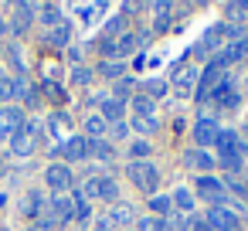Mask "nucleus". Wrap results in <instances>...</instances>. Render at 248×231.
I'll return each instance as SVG.
<instances>
[{"label": "nucleus", "instance_id": "22", "mask_svg": "<svg viewBox=\"0 0 248 231\" xmlns=\"http://www.w3.org/2000/svg\"><path fill=\"white\" fill-rule=\"evenodd\" d=\"M85 133H89L92 139H102V133H106V119H102V116H89V119H85Z\"/></svg>", "mask_w": 248, "mask_h": 231}, {"label": "nucleus", "instance_id": "33", "mask_svg": "<svg viewBox=\"0 0 248 231\" xmlns=\"http://www.w3.org/2000/svg\"><path fill=\"white\" fill-rule=\"evenodd\" d=\"M140 231H163V224H160L156 217H143V221H140Z\"/></svg>", "mask_w": 248, "mask_h": 231}, {"label": "nucleus", "instance_id": "39", "mask_svg": "<svg viewBox=\"0 0 248 231\" xmlns=\"http://www.w3.org/2000/svg\"><path fill=\"white\" fill-rule=\"evenodd\" d=\"M95 231H112V224H109V221H106V217H102V221H99V224H95Z\"/></svg>", "mask_w": 248, "mask_h": 231}, {"label": "nucleus", "instance_id": "14", "mask_svg": "<svg viewBox=\"0 0 248 231\" xmlns=\"http://www.w3.org/2000/svg\"><path fill=\"white\" fill-rule=\"evenodd\" d=\"M34 14H38L34 4H17V7H14V31H24V28L34 21Z\"/></svg>", "mask_w": 248, "mask_h": 231}, {"label": "nucleus", "instance_id": "27", "mask_svg": "<svg viewBox=\"0 0 248 231\" xmlns=\"http://www.w3.org/2000/svg\"><path fill=\"white\" fill-rule=\"evenodd\" d=\"M0 99H14V78L7 72H0Z\"/></svg>", "mask_w": 248, "mask_h": 231}, {"label": "nucleus", "instance_id": "35", "mask_svg": "<svg viewBox=\"0 0 248 231\" xmlns=\"http://www.w3.org/2000/svg\"><path fill=\"white\" fill-rule=\"evenodd\" d=\"M129 153H133L136 160H143V156L150 153V146H146V143H133V146H129Z\"/></svg>", "mask_w": 248, "mask_h": 231}, {"label": "nucleus", "instance_id": "37", "mask_svg": "<svg viewBox=\"0 0 248 231\" xmlns=\"http://www.w3.org/2000/svg\"><path fill=\"white\" fill-rule=\"evenodd\" d=\"M48 228H51V221H48V217H41V221H38V224H31L28 231H48Z\"/></svg>", "mask_w": 248, "mask_h": 231}, {"label": "nucleus", "instance_id": "28", "mask_svg": "<svg viewBox=\"0 0 248 231\" xmlns=\"http://www.w3.org/2000/svg\"><path fill=\"white\" fill-rule=\"evenodd\" d=\"M173 200H177V207H180V211H190V207H194V197H190L184 187H177V190H173Z\"/></svg>", "mask_w": 248, "mask_h": 231}, {"label": "nucleus", "instance_id": "23", "mask_svg": "<svg viewBox=\"0 0 248 231\" xmlns=\"http://www.w3.org/2000/svg\"><path fill=\"white\" fill-rule=\"evenodd\" d=\"M89 153L99 156V160H109V156H112V146H109L106 139H92V143H89Z\"/></svg>", "mask_w": 248, "mask_h": 231}, {"label": "nucleus", "instance_id": "20", "mask_svg": "<svg viewBox=\"0 0 248 231\" xmlns=\"http://www.w3.org/2000/svg\"><path fill=\"white\" fill-rule=\"evenodd\" d=\"M153 109H156V102H153L150 95H136V99H133V112H136V116L153 119Z\"/></svg>", "mask_w": 248, "mask_h": 231}, {"label": "nucleus", "instance_id": "4", "mask_svg": "<svg viewBox=\"0 0 248 231\" xmlns=\"http://www.w3.org/2000/svg\"><path fill=\"white\" fill-rule=\"evenodd\" d=\"M21 126H24V112L17 106H4V109H0V143H7Z\"/></svg>", "mask_w": 248, "mask_h": 231}, {"label": "nucleus", "instance_id": "40", "mask_svg": "<svg viewBox=\"0 0 248 231\" xmlns=\"http://www.w3.org/2000/svg\"><path fill=\"white\" fill-rule=\"evenodd\" d=\"M0 231H7V228H0Z\"/></svg>", "mask_w": 248, "mask_h": 231}, {"label": "nucleus", "instance_id": "3", "mask_svg": "<svg viewBox=\"0 0 248 231\" xmlns=\"http://www.w3.org/2000/svg\"><path fill=\"white\" fill-rule=\"evenodd\" d=\"M38 143V123H24L14 136H11V153L14 156H31Z\"/></svg>", "mask_w": 248, "mask_h": 231}, {"label": "nucleus", "instance_id": "19", "mask_svg": "<svg viewBox=\"0 0 248 231\" xmlns=\"http://www.w3.org/2000/svg\"><path fill=\"white\" fill-rule=\"evenodd\" d=\"M194 136H197V143H214V139H217L214 119H201V123L194 126Z\"/></svg>", "mask_w": 248, "mask_h": 231}, {"label": "nucleus", "instance_id": "26", "mask_svg": "<svg viewBox=\"0 0 248 231\" xmlns=\"http://www.w3.org/2000/svg\"><path fill=\"white\" fill-rule=\"evenodd\" d=\"M99 72H102L106 78H119L126 68H123V62H102V65H99Z\"/></svg>", "mask_w": 248, "mask_h": 231}, {"label": "nucleus", "instance_id": "13", "mask_svg": "<svg viewBox=\"0 0 248 231\" xmlns=\"http://www.w3.org/2000/svg\"><path fill=\"white\" fill-rule=\"evenodd\" d=\"M41 207H45V197H41L38 190H28V194L21 197V214H24V217H38Z\"/></svg>", "mask_w": 248, "mask_h": 231}, {"label": "nucleus", "instance_id": "41", "mask_svg": "<svg viewBox=\"0 0 248 231\" xmlns=\"http://www.w3.org/2000/svg\"><path fill=\"white\" fill-rule=\"evenodd\" d=\"M0 170H4V167H0Z\"/></svg>", "mask_w": 248, "mask_h": 231}, {"label": "nucleus", "instance_id": "2", "mask_svg": "<svg viewBox=\"0 0 248 231\" xmlns=\"http://www.w3.org/2000/svg\"><path fill=\"white\" fill-rule=\"evenodd\" d=\"M221 85H224V65H221V62L214 58V62H211V65H207V68L201 72V85H197V95H201V99H211V95H214V92H217Z\"/></svg>", "mask_w": 248, "mask_h": 231}, {"label": "nucleus", "instance_id": "9", "mask_svg": "<svg viewBox=\"0 0 248 231\" xmlns=\"http://www.w3.org/2000/svg\"><path fill=\"white\" fill-rule=\"evenodd\" d=\"M197 68H190V65H184V68H177V75H173V92L180 95V99H187L190 92H194V82H197Z\"/></svg>", "mask_w": 248, "mask_h": 231}, {"label": "nucleus", "instance_id": "16", "mask_svg": "<svg viewBox=\"0 0 248 231\" xmlns=\"http://www.w3.org/2000/svg\"><path fill=\"white\" fill-rule=\"evenodd\" d=\"M38 21L41 24H48V28H58V24H65V17H62V7L58 4H45V7H38Z\"/></svg>", "mask_w": 248, "mask_h": 231}, {"label": "nucleus", "instance_id": "32", "mask_svg": "<svg viewBox=\"0 0 248 231\" xmlns=\"http://www.w3.org/2000/svg\"><path fill=\"white\" fill-rule=\"evenodd\" d=\"M150 207H153L156 214H167V211H170V200H167V197H153V200H150Z\"/></svg>", "mask_w": 248, "mask_h": 231}, {"label": "nucleus", "instance_id": "15", "mask_svg": "<svg viewBox=\"0 0 248 231\" xmlns=\"http://www.w3.org/2000/svg\"><path fill=\"white\" fill-rule=\"evenodd\" d=\"M217 143H221V150H224V156H234V153H245V143L238 139V133H217Z\"/></svg>", "mask_w": 248, "mask_h": 231}, {"label": "nucleus", "instance_id": "21", "mask_svg": "<svg viewBox=\"0 0 248 231\" xmlns=\"http://www.w3.org/2000/svg\"><path fill=\"white\" fill-rule=\"evenodd\" d=\"M214 99H217L224 109H234V106H238V92H234L231 85H221V89L214 92Z\"/></svg>", "mask_w": 248, "mask_h": 231}, {"label": "nucleus", "instance_id": "6", "mask_svg": "<svg viewBox=\"0 0 248 231\" xmlns=\"http://www.w3.org/2000/svg\"><path fill=\"white\" fill-rule=\"evenodd\" d=\"M55 156H65V160H85V156H89V139H85V136H68L65 143L55 146Z\"/></svg>", "mask_w": 248, "mask_h": 231}, {"label": "nucleus", "instance_id": "31", "mask_svg": "<svg viewBox=\"0 0 248 231\" xmlns=\"http://www.w3.org/2000/svg\"><path fill=\"white\" fill-rule=\"evenodd\" d=\"M89 78H92L89 68H75V72H72V82H75V85H89Z\"/></svg>", "mask_w": 248, "mask_h": 231}, {"label": "nucleus", "instance_id": "12", "mask_svg": "<svg viewBox=\"0 0 248 231\" xmlns=\"http://www.w3.org/2000/svg\"><path fill=\"white\" fill-rule=\"evenodd\" d=\"M197 194H201L204 200H221V197H224V184L214 180V177H201V180H197Z\"/></svg>", "mask_w": 248, "mask_h": 231}, {"label": "nucleus", "instance_id": "25", "mask_svg": "<svg viewBox=\"0 0 248 231\" xmlns=\"http://www.w3.org/2000/svg\"><path fill=\"white\" fill-rule=\"evenodd\" d=\"M48 45H68V24H58V28H51V34H48Z\"/></svg>", "mask_w": 248, "mask_h": 231}, {"label": "nucleus", "instance_id": "7", "mask_svg": "<svg viewBox=\"0 0 248 231\" xmlns=\"http://www.w3.org/2000/svg\"><path fill=\"white\" fill-rule=\"evenodd\" d=\"M51 224L55 221H68V217H75V197H65V194H55L51 197V204H48V214H45Z\"/></svg>", "mask_w": 248, "mask_h": 231}, {"label": "nucleus", "instance_id": "5", "mask_svg": "<svg viewBox=\"0 0 248 231\" xmlns=\"http://www.w3.org/2000/svg\"><path fill=\"white\" fill-rule=\"evenodd\" d=\"M82 194L85 197H102V200H116L119 190H116V180H109V177H89Z\"/></svg>", "mask_w": 248, "mask_h": 231}, {"label": "nucleus", "instance_id": "11", "mask_svg": "<svg viewBox=\"0 0 248 231\" xmlns=\"http://www.w3.org/2000/svg\"><path fill=\"white\" fill-rule=\"evenodd\" d=\"M99 106H102V119H106V123H119V119H123V112H126L123 99H109V95H99Z\"/></svg>", "mask_w": 248, "mask_h": 231}, {"label": "nucleus", "instance_id": "29", "mask_svg": "<svg viewBox=\"0 0 248 231\" xmlns=\"http://www.w3.org/2000/svg\"><path fill=\"white\" fill-rule=\"evenodd\" d=\"M45 95H51L55 102H62V99H65V92H62V85H58V82H51V78L45 82Z\"/></svg>", "mask_w": 248, "mask_h": 231}, {"label": "nucleus", "instance_id": "38", "mask_svg": "<svg viewBox=\"0 0 248 231\" xmlns=\"http://www.w3.org/2000/svg\"><path fill=\"white\" fill-rule=\"evenodd\" d=\"M194 231H214V228H211L207 221H197V224H194Z\"/></svg>", "mask_w": 248, "mask_h": 231}, {"label": "nucleus", "instance_id": "36", "mask_svg": "<svg viewBox=\"0 0 248 231\" xmlns=\"http://www.w3.org/2000/svg\"><path fill=\"white\" fill-rule=\"evenodd\" d=\"M190 163H194V167H211V156H204V153H194V156H190Z\"/></svg>", "mask_w": 248, "mask_h": 231}, {"label": "nucleus", "instance_id": "18", "mask_svg": "<svg viewBox=\"0 0 248 231\" xmlns=\"http://www.w3.org/2000/svg\"><path fill=\"white\" fill-rule=\"evenodd\" d=\"M245 55H248V34H245V38H238L224 55H217V62H221V65H228V62H238V58H245Z\"/></svg>", "mask_w": 248, "mask_h": 231}, {"label": "nucleus", "instance_id": "34", "mask_svg": "<svg viewBox=\"0 0 248 231\" xmlns=\"http://www.w3.org/2000/svg\"><path fill=\"white\" fill-rule=\"evenodd\" d=\"M163 89H167V85H163V82H156V78H153V82H146V95H150V99H153V95H163Z\"/></svg>", "mask_w": 248, "mask_h": 231}, {"label": "nucleus", "instance_id": "1", "mask_svg": "<svg viewBox=\"0 0 248 231\" xmlns=\"http://www.w3.org/2000/svg\"><path fill=\"white\" fill-rule=\"evenodd\" d=\"M126 173H129V180H133L140 190H146V194H153V190H156V184H160L156 167H153V163H143V160H133Z\"/></svg>", "mask_w": 248, "mask_h": 231}, {"label": "nucleus", "instance_id": "17", "mask_svg": "<svg viewBox=\"0 0 248 231\" xmlns=\"http://www.w3.org/2000/svg\"><path fill=\"white\" fill-rule=\"evenodd\" d=\"M68 126H72V123H68V116H65V112H55V116L48 119V129H51V136H55V139H62V143L68 139Z\"/></svg>", "mask_w": 248, "mask_h": 231}, {"label": "nucleus", "instance_id": "10", "mask_svg": "<svg viewBox=\"0 0 248 231\" xmlns=\"http://www.w3.org/2000/svg\"><path fill=\"white\" fill-rule=\"evenodd\" d=\"M207 224H211L214 231H241V221H238L231 211H224V207H214V211L207 214Z\"/></svg>", "mask_w": 248, "mask_h": 231}, {"label": "nucleus", "instance_id": "8", "mask_svg": "<svg viewBox=\"0 0 248 231\" xmlns=\"http://www.w3.org/2000/svg\"><path fill=\"white\" fill-rule=\"evenodd\" d=\"M45 180H48V187H51L55 194H65V190L72 187V170H68L65 163H51V167L45 170Z\"/></svg>", "mask_w": 248, "mask_h": 231}, {"label": "nucleus", "instance_id": "24", "mask_svg": "<svg viewBox=\"0 0 248 231\" xmlns=\"http://www.w3.org/2000/svg\"><path fill=\"white\" fill-rule=\"evenodd\" d=\"M129 217H133V214H129V207H126V204H116V207L109 211V217H106V221H109V224H123V221H129Z\"/></svg>", "mask_w": 248, "mask_h": 231}, {"label": "nucleus", "instance_id": "30", "mask_svg": "<svg viewBox=\"0 0 248 231\" xmlns=\"http://www.w3.org/2000/svg\"><path fill=\"white\" fill-rule=\"evenodd\" d=\"M133 129H140V133H150V129H156V116H153V119H143V116H136V119H133Z\"/></svg>", "mask_w": 248, "mask_h": 231}]
</instances>
